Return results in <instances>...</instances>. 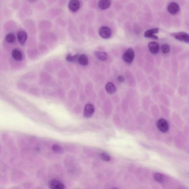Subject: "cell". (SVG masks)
I'll use <instances>...</instances> for the list:
<instances>
[{
  "label": "cell",
  "mask_w": 189,
  "mask_h": 189,
  "mask_svg": "<svg viewBox=\"0 0 189 189\" xmlns=\"http://www.w3.org/2000/svg\"><path fill=\"white\" fill-rule=\"evenodd\" d=\"M171 35L177 40L189 44V34L187 32H174Z\"/></svg>",
  "instance_id": "1"
},
{
  "label": "cell",
  "mask_w": 189,
  "mask_h": 189,
  "mask_svg": "<svg viewBox=\"0 0 189 189\" xmlns=\"http://www.w3.org/2000/svg\"><path fill=\"white\" fill-rule=\"evenodd\" d=\"M135 57V51L133 49L130 48L126 50L123 56V59L127 64H131L133 61Z\"/></svg>",
  "instance_id": "2"
},
{
  "label": "cell",
  "mask_w": 189,
  "mask_h": 189,
  "mask_svg": "<svg viewBox=\"0 0 189 189\" xmlns=\"http://www.w3.org/2000/svg\"><path fill=\"white\" fill-rule=\"evenodd\" d=\"M157 126L159 130L162 132H166L168 131L169 125L168 123L164 119H160L158 121Z\"/></svg>",
  "instance_id": "3"
},
{
  "label": "cell",
  "mask_w": 189,
  "mask_h": 189,
  "mask_svg": "<svg viewBox=\"0 0 189 189\" xmlns=\"http://www.w3.org/2000/svg\"><path fill=\"white\" fill-rule=\"evenodd\" d=\"M80 3L79 0H70L69 2L68 8L71 12L75 13L79 9Z\"/></svg>",
  "instance_id": "4"
},
{
  "label": "cell",
  "mask_w": 189,
  "mask_h": 189,
  "mask_svg": "<svg viewBox=\"0 0 189 189\" xmlns=\"http://www.w3.org/2000/svg\"><path fill=\"white\" fill-rule=\"evenodd\" d=\"M159 31V29L158 28L152 29L148 30L145 32L144 33L145 37L147 38H151L153 39H158V37L155 34L157 33Z\"/></svg>",
  "instance_id": "5"
},
{
  "label": "cell",
  "mask_w": 189,
  "mask_h": 189,
  "mask_svg": "<svg viewBox=\"0 0 189 189\" xmlns=\"http://www.w3.org/2000/svg\"><path fill=\"white\" fill-rule=\"evenodd\" d=\"M111 31L109 27L103 26L100 29L99 34L102 38L107 39L110 38L111 36Z\"/></svg>",
  "instance_id": "6"
},
{
  "label": "cell",
  "mask_w": 189,
  "mask_h": 189,
  "mask_svg": "<svg viewBox=\"0 0 189 189\" xmlns=\"http://www.w3.org/2000/svg\"><path fill=\"white\" fill-rule=\"evenodd\" d=\"M17 36L19 42L23 46L26 43L28 37L27 32L22 30L19 31L17 32Z\"/></svg>",
  "instance_id": "7"
},
{
  "label": "cell",
  "mask_w": 189,
  "mask_h": 189,
  "mask_svg": "<svg viewBox=\"0 0 189 189\" xmlns=\"http://www.w3.org/2000/svg\"><path fill=\"white\" fill-rule=\"evenodd\" d=\"M148 47L149 51L152 54H156L158 53L160 50L159 45L156 42H149Z\"/></svg>",
  "instance_id": "8"
},
{
  "label": "cell",
  "mask_w": 189,
  "mask_h": 189,
  "mask_svg": "<svg viewBox=\"0 0 189 189\" xmlns=\"http://www.w3.org/2000/svg\"><path fill=\"white\" fill-rule=\"evenodd\" d=\"M95 109L93 105L88 104L85 107L84 110V116L87 118L91 117L94 112Z\"/></svg>",
  "instance_id": "9"
},
{
  "label": "cell",
  "mask_w": 189,
  "mask_h": 189,
  "mask_svg": "<svg viewBox=\"0 0 189 189\" xmlns=\"http://www.w3.org/2000/svg\"><path fill=\"white\" fill-rule=\"evenodd\" d=\"M49 186L50 188L52 189H63L65 188L63 184L57 180H51L49 183Z\"/></svg>",
  "instance_id": "10"
},
{
  "label": "cell",
  "mask_w": 189,
  "mask_h": 189,
  "mask_svg": "<svg viewBox=\"0 0 189 189\" xmlns=\"http://www.w3.org/2000/svg\"><path fill=\"white\" fill-rule=\"evenodd\" d=\"M180 9L179 5L176 2H171L168 5V10L171 15H175L178 13Z\"/></svg>",
  "instance_id": "11"
},
{
  "label": "cell",
  "mask_w": 189,
  "mask_h": 189,
  "mask_svg": "<svg viewBox=\"0 0 189 189\" xmlns=\"http://www.w3.org/2000/svg\"><path fill=\"white\" fill-rule=\"evenodd\" d=\"M12 56L14 59L16 61H22L23 58V56L22 52L17 49L13 50L12 52Z\"/></svg>",
  "instance_id": "12"
},
{
  "label": "cell",
  "mask_w": 189,
  "mask_h": 189,
  "mask_svg": "<svg viewBox=\"0 0 189 189\" xmlns=\"http://www.w3.org/2000/svg\"><path fill=\"white\" fill-rule=\"evenodd\" d=\"M111 4L110 0H100L98 3V7L101 10H105L110 7Z\"/></svg>",
  "instance_id": "13"
},
{
  "label": "cell",
  "mask_w": 189,
  "mask_h": 189,
  "mask_svg": "<svg viewBox=\"0 0 189 189\" xmlns=\"http://www.w3.org/2000/svg\"><path fill=\"white\" fill-rule=\"evenodd\" d=\"M78 62L79 64L83 66H87L88 63V59L86 55L82 54L80 55Z\"/></svg>",
  "instance_id": "14"
},
{
  "label": "cell",
  "mask_w": 189,
  "mask_h": 189,
  "mask_svg": "<svg viewBox=\"0 0 189 189\" xmlns=\"http://www.w3.org/2000/svg\"><path fill=\"white\" fill-rule=\"evenodd\" d=\"M105 88L107 93L110 94H113L116 91L115 86L111 82H108L106 84Z\"/></svg>",
  "instance_id": "15"
},
{
  "label": "cell",
  "mask_w": 189,
  "mask_h": 189,
  "mask_svg": "<svg viewBox=\"0 0 189 189\" xmlns=\"http://www.w3.org/2000/svg\"><path fill=\"white\" fill-rule=\"evenodd\" d=\"M95 54L97 58L101 61H106L107 58V54L105 52L96 51Z\"/></svg>",
  "instance_id": "16"
},
{
  "label": "cell",
  "mask_w": 189,
  "mask_h": 189,
  "mask_svg": "<svg viewBox=\"0 0 189 189\" xmlns=\"http://www.w3.org/2000/svg\"><path fill=\"white\" fill-rule=\"evenodd\" d=\"M154 178L157 181L160 183H164L166 182L167 178L166 176H165L163 174L160 173H156L155 174L154 176Z\"/></svg>",
  "instance_id": "17"
},
{
  "label": "cell",
  "mask_w": 189,
  "mask_h": 189,
  "mask_svg": "<svg viewBox=\"0 0 189 189\" xmlns=\"http://www.w3.org/2000/svg\"><path fill=\"white\" fill-rule=\"evenodd\" d=\"M39 25L41 28L45 29L46 28L48 29L51 27L52 23L48 20H43L39 23Z\"/></svg>",
  "instance_id": "18"
},
{
  "label": "cell",
  "mask_w": 189,
  "mask_h": 189,
  "mask_svg": "<svg viewBox=\"0 0 189 189\" xmlns=\"http://www.w3.org/2000/svg\"><path fill=\"white\" fill-rule=\"evenodd\" d=\"M80 55L76 54L72 55L71 54H68L66 57V60L69 62H75L78 60Z\"/></svg>",
  "instance_id": "19"
},
{
  "label": "cell",
  "mask_w": 189,
  "mask_h": 189,
  "mask_svg": "<svg viewBox=\"0 0 189 189\" xmlns=\"http://www.w3.org/2000/svg\"><path fill=\"white\" fill-rule=\"evenodd\" d=\"M5 39L8 43H12L15 41L16 37L13 33H9L6 36Z\"/></svg>",
  "instance_id": "20"
},
{
  "label": "cell",
  "mask_w": 189,
  "mask_h": 189,
  "mask_svg": "<svg viewBox=\"0 0 189 189\" xmlns=\"http://www.w3.org/2000/svg\"><path fill=\"white\" fill-rule=\"evenodd\" d=\"M52 149L54 152L58 154H63L64 150L60 146L57 145H54L52 146Z\"/></svg>",
  "instance_id": "21"
},
{
  "label": "cell",
  "mask_w": 189,
  "mask_h": 189,
  "mask_svg": "<svg viewBox=\"0 0 189 189\" xmlns=\"http://www.w3.org/2000/svg\"><path fill=\"white\" fill-rule=\"evenodd\" d=\"M160 49H161V52L164 54H167L170 51V46L167 43L163 44L161 45Z\"/></svg>",
  "instance_id": "22"
},
{
  "label": "cell",
  "mask_w": 189,
  "mask_h": 189,
  "mask_svg": "<svg viewBox=\"0 0 189 189\" xmlns=\"http://www.w3.org/2000/svg\"><path fill=\"white\" fill-rule=\"evenodd\" d=\"M101 157L103 160L106 161H109L111 160V157L108 154L103 153L101 154Z\"/></svg>",
  "instance_id": "23"
},
{
  "label": "cell",
  "mask_w": 189,
  "mask_h": 189,
  "mask_svg": "<svg viewBox=\"0 0 189 189\" xmlns=\"http://www.w3.org/2000/svg\"><path fill=\"white\" fill-rule=\"evenodd\" d=\"M117 81L119 83H123L125 81V78L123 76H119L117 77Z\"/></svg>",
  "instance_id": "24"
},
{
  "label": "cell",
  "mask_w": 189,
  "mask_h": 189,
  "mask_svg": "<svg viewBox=\"0 0 189 189\" xmlns=\"http://www.w3.org/2000/svg\"><path fill=\"white\" fill-rule=\"evenodd\" d=\"M27 1H29V2H36L37 0H27Z\"/></svg>",
  "instance_id": "25"
}]
</instances>
